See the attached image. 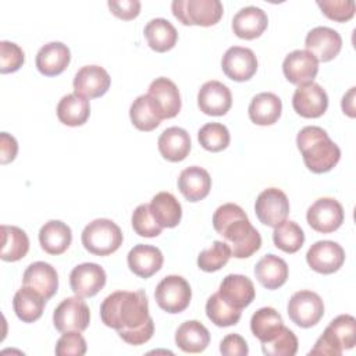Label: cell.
<instances>
[{"label":"cell","instance_id":"obj_1","mask_svg":"<svg viewBox=\"0 0 356 356\" xmlns=\"http://www.w3.org/2000/svg\"><path fill=\"white\" fill-rule=\"evenodd\" d=\"M100 318L104 325L114 328L120 338L129 345H142L154 334L149 302L142 289L110 293L100 305Z\"/></svg>","mask_w":356,"mask_h":356},{"label":"cell","instance_id":"obj_2","mask_svg":"<svg viewBox=\"0 0 356 356\" xmlns=\"http://www.w3.org/2000/svg\"><path fill=\"white\" fill-rule=\"evenodd\" d=\"M213 227L231 249V256L246 259L261 246L259 231L250 224L243 209L235 203H225L217 207L213 214Z\"/></svg>","mask_w":356,"mask_h":356},{"label":"cell","instance_id":"obj_3","mask_svg":"<svg viewBox=\"0 0 356 356\" xmlns=\"http://www.w3.org/2000/svg\"><path fill=\"white\" fill-rule=\"evenodd\" d=\"M296 145L305 165L314 174L332 170L341 159L338 145L330 139L321 127L309 125L302 128L296 136Z\"/></svg>","mask_w":356,"mask_h":356},{"label":"cell","instance_id":"obj_4","mask_svg":"<svg viewBox=\"0 0 356 356\" xmlns=\"http://www.w3.org/2000/svg\"><path fill=\"white\" fill-rule=\"evenodd\" d=\"M355 343L356 320L350 314H341L327 325L309 355L341 356L345 349H352Z\"/></svg>","mask_w":356,"mask_h":356},{"label":"cell","instance_id":"obj_5","mask_svg":"<svg viewBox=\"0 0 356 356\" xmlns=\"http://www.w3.org/2000/svg\"><path fill=\"white\" fill-rule=\"evenodd\" d=\"M83 248L96 256H108L122 245L120 227L108 218H96L82 231Z\"/></svg>","mask_w":356,"mask_h":356},{"label":"cell","instance_id":"obj_6","mask_svg":"<svg viewBox=\"0 0 356 356\" xmlns=\"http://www.w3.org/2000/svg\"><path fill=\"white\" fill-rule=\"evenodd\" d=\"M171 10L181 24L199 26L216 25L224 11L220 0H174Z\"/></svg>","mask_w":356,"mask_h":356},{"label":"cell","instance_id":"obj_7","mask_svg":"<svg viewBox=\"0 0 356 356\" xmlns=\"http://www.w3.org/2000/svg\"><path fill=\"white\" fill-rule=\"evenodd\" d=\"M192 298V289L188 281L181 275H167L156 286L154 299L160 309L177 314L184 312Z\"/></svg>","mask_w":356,"mask_h":356},{"label":"cell","instance_id":"obj_8","mask_svg":"<svg viewBox=\"0 0 356 356\" xmlns=\"http://www.w3.org/2000/svg\"><path fill=\"white\" fill-rule=\"evenodd\" d=\"M286 312L292 323L298 327L309 328L316 325L324 316V303L313 291H298L291 296Z\"/></svg>","mask_w":356,"mask_h":356},{"label":"cell","instance_id":"obj_9","mask_svg":"<svg viewBox=\"0 0 356 356\" xmlns=\"http://www.w3.org/2000/svg\"><path fill=\"white\" fill-rule=\"evenodd\" d=\"M90 321V310L79 296L65 298L53 312V324L60 332L78 331L88 328Z\"/></svg>","mask_w":356,"mask_h":356},{"label":"cell","instance_id":"obj_10","mask_svg":"<svg viewBox=\"0 0 356 356\" xmlns=\"http://www.w3.org/2000/svg\"><path fill=\"white\" fill-rule=\"evenodd\" d=\"M345 218L342 204L334 197L317 199L306 213L307 224L317 232L331 234L337 231Z\"/></svg>","mask_w":356,"mask_h":356},{"label":"cell","instance_id":"obj_11","mask_svg":"<svg viewBox=\"0 0 356 356\" xmlns=\"http://www.w3.org/2000/svg\"><path fill=\"white\" fill-rule=\"evenodd\" d=\"M254 213L261 224L277 227L288 217L289 200L281 189L267 188L259 193L254 203Z\"/></svg>","mask_w":356,"mask_h":356},{"label":"cell","instance_id":"obj_12","mask_svg":"<svg viewBox=\"0 0 356 356\" xmlns=\"http://www.w3.org/2000/svg\"><path fill=\"white\" fill-rule=\"evenodd\" d=\"M147 96L160 120L174 118L181 110L179 90L177 85L165 76L156 78L149 85Z\"/></svg>","mask_w":356,"mask_h":356},{"label":"cell","instance_id":"obj_13","mask_svg":"<svg viewBox=\"0 0 356 356\" xmlns=\"http://www.w3.org/2000/svg\"><path fill=\"white\" fill-rule=\"evenodd\" d=\"M306 261L316 273L332 274L342 267L345 250L334 241H317L309 248Z\"/></svg>","mask_w":356,"mask_h":356},{"label":"cell","instance_id":"obj_14","mask_svg":"<svg viewBox=\"0 0 356 356\" xmlns=\"http://www.w3.org/2000/svg\"><path fill=\"white\" fill-rule=\"evenodd\" d=\"M292 106L300 117L318 118L327 111L328 96L318 83L300 85L293 92Z\"/></svg>","mask_w":356,"mask_h":356},{"label":"cell","instance_id":"obj_15","mask_svg":"<svg viewBox=\"0 0 356 356\" xmlns=\"http://www.w3.org/2000/svg\"><path fill=\"white\" fill-rule=\"evenodd\" d=\"M221 68L232 81H249L257 71V58L253 50L242 46H232L224 53Z\"/></svg>","mask_w":356,"mask_h":356},{"label":"cell","instance_id":"obj_16","mask_svg":"<svg viewBox=\"0 0 356 356\" xmlns=\"http://www.w3.org/2000/svg\"><path fill=\"white\" fill-rule=\"evenodd\" d=\"M106 271L96 263H82L70 274L71 291L79 298L95 296L106 285Z\"/></svg>","mask_w":356,"mask_h":356},{"label":"cell","instance_id":"obj_17","mask_svg":"<svg viewBox=\"0 0 356 356\" xmlns=\"http://www.w3.org/2000/svg\"><path fill=\"white\" fill-rule=\"evenodd\" d=\"M305 46L317 61L327 63L339 54L342 49V38L332 28L316 26L306 35Z\"/></svg>","mask_w":356,"mask_h":356},{"label":"cell","instance_id":"obj_18","mask_svg":"<svg viewBox=\"0 0 356 356\" xmlns=\"http://www.w3.org/2000/svg\"><path fill=\"white\" fill-rule=\"evenodd\" d=\"M282 72L298 86L312 83L318 72V61L307 50H293L284 58Z\"/></svg>","mask_w":356,"mask_h":356},{"label":"cell","instance_id":"obj_19","mask_svg":"<svg viewBox=\"0 0 356 356\" xmlns=\"http://www.w3.org/2000/svg\"><path fill=\"white\" fill-rule=\"evenodd\" d=\"M111 83L108 72L100 65H85L75 74L74 93L85 99H96L103 96Z\"/></svg>","mask_w":356,"mask_h":356},{"label":"cell","instance_id":"obj_20","mask_svg":"<svg viewBox=\"0 0 356 356\" xmlns=\"http://www.w3.org/2000/svg\"><path fill=\"white\" fill-rule=\"evenodd\" d=\"M197 106L207 115H224L232 106L231 90L220 81H209L199 89Z\"/></svg>","mask_w":356,"mask_h":356},{"label":"cell","instance_id":"obj_21","mask_svg":"<svg viewBox=\"0 0 356 356\" xmlns=\"http://www.w3.org/2000/svg\"><path fill=\"white\" fill-rule=\"evenodd\" d=\"M218 293L228 305L242 310L253 302L256 296V289L252 280L246 275L228 274L221 281Z\"/></svg>","mask_w":356,"mask_h":356},{"label":"cell","instance_id":"obj_22","mask_svg":"<svg viewBox=\"0 0 356 356\" xmlns=\"http://www.w3.org/2000/svg\"><path fill=\"white\" fill-rule=\"evenodd\" d=\"M127 261L129 270L135 275L140 278H149L161 268L164 257L159 248L139 243L129 250Z\"/></svg>","mask_w":356,"mask_h":356},{"label":"cell","instance_id":"obj_23","mask_svg":"<svg viewBox=\"0 0 356 356\" xmlns=\"http://www.w3.org/2000/svg\"><path fill=\"white\" fill-rule=\"evenodd\" d=\"M22 282L38 291L46 300L50 299L58 288V275L56 268L46 261H35L24 271Z\"/></svg>","mask_w":356,"mask_h":356},{"label":"cell","instance_id":"obj_24","mask_svg":"<svg viewBox=\"0 0 356 356\" xmlns=\"http://www.w3.org/2000/svg\"><path fill=\"white\" fill-rule=\"evenodd\" d=\"M71 51L61 42H50L42 46L36 54V68L46 76L60 75L70 64Z\"/></svg>","mask_w":356,"mask_h":356},{"label":"cell","instance_id":"obj_25","mask_svg":"<svg viewBox=\"0 0 356 356\" xmlns=\"http://www.w3.org/2000/svg\"><path fill=\"white\" fill-rule=\"evenodd\" d=\"M267 25V14L256 6H248L241 8L232 18L234 33L238 38L246 40L259 38L266 31Z\"/></svg>","mask_w":356,"mask_h":356},{"label":"cell","instance_id":"obj_26","mask_svg":"<svg viewBox=\"0 0 356 356\" xmlns=\"http://www.w3.org/2000/svg\"><path fill=\"white\" fill-rule=\"evenodd\" d=\"M159 152L160 154L172 163H178L186 159L191 152V136L179 127H170L159 136Z\"/></svg>","mask_w":356,"mask_h":356},{"label":"cell","instance_id":"obj_27","mask_svg":"<svg viewBox=\"0 0 356 356\" xmlns=\"http://www.w3.org/2000/svg\"><path fill=\"white\" fill-rule=\"evenodd\" d=\"M178 189L189 202L204 199L211 189V178L209 172L197 165H191L181 171L178 177Z\"/></svg>","mask_w":356,"mask_h":356},{"label":"cell","instance_id":"obj_28","mask_svg":"<svg viewBox=\"0 0 356 356\" xmlns=\"http://www.w3.org/2000/svg\"><path fill=\"white\" fill-rule=\"evenodd\" d=\"M71 241V228L60 220L47 221L39 231V243L49 254L57 256L64 253L70 248Z\"/></svg>","mask_w":356,"mask_h":356},{"label":"cell","instance_id":"obj_29","mask_svg":"<svg viewBox=\"0 0 356 356\" xmlns=\"http://www.w3.org/2000/svg\"><path fill=\"white\" fill-rule=\"evenodd\" d=\"M248 111L250 121L256 125H273L281 117L282 103L277 95L271 92H261L252 99Z\"/></svg>","mask_w":356,"mask_h":356},{"label":"cell","instance_id":"obj_30","mask_svg":"<svg viewBox=\"0 0 356 356\" xmlns=\"http://www.w3.org/2000/svg\"><path fill=\"white\" fill-rule=\"evenodd\" d=\"M210 342L209 330L197 320H188L182 323L175 332L177 346L186 353H200Z\"/></svg>","mask_w":356,"mask_h":356},{"label":"cell","instance_id":"obj_31","mask_svg":"<svg viewBox=\"0 0 356 356\" xmlns=\"http://www.w3.org/2000/svg\"><path fill=\"white\" fill-rule=\"evenodd\" d=\"M254 275L264 288L278 289L288 280V264L284 259L270 253L257 261Z\"/></svg>","mask_w":356,"mask_h":356},{"label":"cell","instance_id":"obj_32","mask_svg":"<svg viewBox=\"0 0 356 356\" xmlns=\"http://www.w3.org/2000/svg\"><path fill=\"white\" fill-rule=\"evenodd\" d=\"M150 213L161 228H174L182 217V207L170 192H159L149 203Z\"/></svg>","mask_w":356,"mask_h":356},{"label":"cell","instance_id":"obj_33","mask_svg":"<svg viewBox=\"0 0 356 356\" xmlns=\"http://www.w3.org/2000/svg\"><path fill=\"white\" fill-rule=\"evenodd\" d=\"M143 33L149 47L157 53L171 50L178 40V32L175 26L165 18L150 19L146 24Z\"/></svg>","mask_w":356,"mask_h":356},{"label":"cell","instance_id":"obj_34","mask_svg":"<svg viewBox=\"0 0 356 356\" xmlns=\"http://www.w3.org/2000/svg\"><path fill=\"white\" fill-rule=\"evenodd\" d=\"M46 299L33 288H19L13 299V307L17 317L24 323H33L42 317Z\"/></svg>","mask_w":356,"mask_h":356},{"label":"cell","instance_id":"obj_35","mask_svg":"<svg viewBox=\"0 0 356 356\" xmlns=\"http://www.w3.org/2000/svg\"><path fill=\"white\" fill-rule=\"evenodd\" d=\"M90 115L89 100L76 95L70 93L61 97L57 104V117L60 122L68 127L83 125Z\"/></svg>","mask_w":356,"mask_h":356},{"label":"cell","instance_id":"obj_36","mask_svg":"<svg viewBox=\"0 0 356 356\" xmlns=\"http://www.w3.org/2000/svg\"><path fill=\"white\" fill-rule=\"evenodd\" d=\"M284 327L281 314L274 307H261L250 318L252 334L261 342L271 341Z\"/></svg>","mask_w":356,"mask_h":356},{"label":"cell","instance_id":"obj_37","mask_svg":"<svg viewBox=\"0 0 356 356\" xmlns=\"http://www.w3.org/2000/svg\"><path fill=\"white\" fill-rule=\"evenodd\" d=\"M1 253L4 261H18L29 250V239L24 229L15 225H1Z\"/></svg>","mask_w":356,"mask_h":356},{"label":"cell","instance_id":"obj_38","mask_svg":"<svg viewBox=\"0 0 356 356\" xmlns=\"http://www.w3.org/2000/svg\"><path fill=\"white\" fill-rule=\"evenodd\" d=\"M273 241L275 248L285 253H296L305 243L303 229L291 220H284L274 227Z\"/></svg>","mask_w":356,"mask_h":356},{"label":"cell","instance_id":"obj_39","mask_svg":"<svg viewBox=\"0 0 356 356\" xmlns=\"http://www.w3.org/2000/svg\"><path fill=\"white\" fill-rule=\"evenodd\" d=\"M129 118L136 129L145 132L156 129L161 121L156 114L147 93L140 95L134 100L129 107Z\"/></svg>","mask_w":356,"mask_h":356},{"label":"cell","instance_id":"obj_40","mask_svg":"<svg viewBox=\"0 0 356 356\" xmlns=\"http://www.w3.org/2000/svg\"><path fill=\"white\" fill-rule=\"evenodd\" d=\"M206 314L217 327H229L239 321L242 310L228 305L220 293L216 292L206 302Z\"/></svg>","mask_w":356,"mask_h":356},{"label":"cell","instance_id":"obj_41","mask_svg":"<svg viewBox=\"0 0 356 356\" xmlns=\"http://www.w3.org/2000/svg\"><path fill=\"white\" fill-rule=\"evenodd\" d=\"M197 139L202 147L209 152H221L229 145V131L225 125L220 122H207L204 124L199 132Z\"/></svg>","mask_w":356,"mask_h":356},{"label":"cell","instance_id":"obj_42","mask_svg":"<svg viewBox=\"0 0 356 356\" xmlns=\"http://www.w3.org/2000/svg\"><path fill=\"white\" fill-rule=\"evenodd\" d=\"M231 257V249L225 242L214 241L210 248L202 250L197 256V267L206 273L218 271Z\"/></svg>","mask_w":356,"mask_h":356},{"label":"cell","instance_id":"obj_43","mask_svg":"<svg viewBox=\"0 0 356 356\" xmlns=\"http://www.w3.org/2000/svg\"><path fill=\"white\" fill-rule=\"evenodd\" d=\"M298 338L288 327L282 330L268 342L261 343V350L267 356H293L298 352Z\"/></svg>","mask_w":356,"mask_h":356},{"label":"cell","instance_id":"obj_44","mask_svg":"<svg viewBox=\"0 0 356 356\" xmlns=\"http://www.w3.org/2000/svg\"><path fill=\"white\" fill-rule=\"evenodd\" d=\"M132 228L139 236L145 238H154L161 234L163 228L157 224L154 217L150 213V207L147 203L139 204L131 217Z\"/></svg>","mask_w":356,"mask_h":356},{"label":"cell","instance_id":"obj_45","mask_svg":"<svg viewBox=\"0 0 356 356\" xmlns=\"http://www.w3.org/2000/svg\"><path fill=\"white\" fill-rule=\"evenodd\" d=\"M25 61L24 50L13 42H0V72L10 74L18 71Z\"/></svg>","mask_w":356,"mask_h":356},{"label":"cell","instance_id":"obj_46","mask_svg":"<svg viewBox=\"0 0 356 356\" xmlns=\"http://www.w3.org/2000/svg\"><path fill=\"white\" fill-rule=\"evenodd\" d=\"M317 6L327 18L337 22H346L355 15L353 0H318Z\"/></svg>","mask_w":356,"mask_h":356},{"label":"cell","instance_id":"obj_47","mask_svg":"<svg viewBox=\"0 0 356 356\" xmlns=\"http://www.w3.org/2000/svg\"><path fill=\"white\" fill-rule=\"evenodd\" d=\"M86 353V341L78 331L63 332L56 343L57 356H82Z\"/></svg>","mask_w":356,"mask_h":356},{"label":"cell","instance_id":"obj_48","mask_svg":"<svg viewBox=\"0 0 356 356\" xmlns=\"http://www.w3.org/2000/svg\"><path fill=\"white\" fill-rule=\"evenodd\" d=\"M110 11L125 21L134 19L140 13V1L139 0H110L107 3Z\"/></svg>","mask_w":356,"mask_h":356},{"label":"cell","instance_id":"obj_49","mask_svg":"<svg viewBox=\"0 0 356 356\" xmlns=\"http://www.w3.org/2000/svg\"><path fill=\"white\" fill-rule=\"evenodd\" d=\"M220 352L224 356H246L249 348L243 337L239 334H228L220 343Z\"/></svg>","mask_w":356,"mask_h":356},{"label":"cell","instance_id":"obj_50","mask_svg":"<svg viewBox=\"0 0 356 356\" xmlns=\"http://www.w3.org/2000/svg\"><path fill=\"white\" fill-rule=\"evenodd\" d=\"M0 152H1V157H0L1 164H7V163L13 161L17 156V152H18V143H17L15 138L8 135L7 132H1V135H0Z\"/></svg>","mask_w":356,"mask_h":356},{"label":"cell","instance_id":"obj_51","mask_svg":"<svg viewBox=\"0 0 356 356\" xmlns=\"http://www.w3.org/2000/svg\"><path fill=\"white\" fill-rule=\"evenodd\" d=\"M355 89L356 88H350L349 92L342 97V110L349 117H355Z\"/></svg>","mask_w":356,"mask_h":356}]
</instances>
